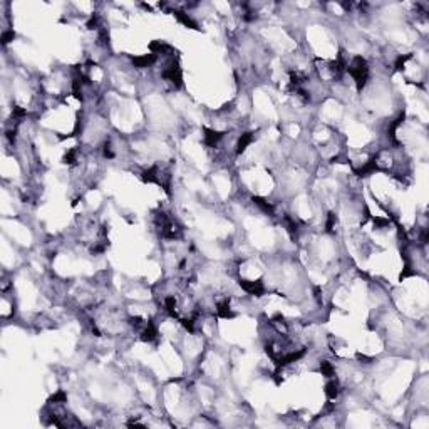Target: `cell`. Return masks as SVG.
I'll list each match as a JSON object with an SVG mask.
<instances>
[{
    "label": "cell",
    "mask_w": 429,
    "mask_h": 429,
    "mask_svg": "<svg viewBox=\"0 0 429 429\" xmlns=\"http://www.w3.org/2000/svg\"><path fill=\"white\" fill-rule=\"evenodd\" d=\"M139 336H141V341L143 342H154L156 339L159 337V331H158V326L153 322V320H148V324L139 331Z\"/></svg>",
    "instance_id": "1"
},
{
    "label": "cell",
    "mask_w": 429,
    "mask_h": 429,
    "mask_svg": "<svg viewBox=\"0 0 429 429\" xmlns=\"http://www.w3.org/2000/svg\"><path fill=\"white\" fill-rule=\"evenodd\" d=\"M324 392H326L329 401H337V397L341 396V392H342V386L336 378H329L326 386H324Z\"/></svg>",
    "instance_id": "2"
},
{
    "label": "cell",
    "mask_w": 429,
    "mask_h": 429,
    "mask_svg": "<svg viewBox=\"0 0 429 429\" xmlns=\"http://www.w3.org/2000/svg\"><path fill=\"white\" fill-rule=\"evenodd\" d=\"M255 138H257V136H255L253 131H245V133H242L238 141H237V146H235V153H237L238 156L242 153H245L248 146L255 141Z\"/></svg>",
    "instance_id": "3"
}]
</instances>
